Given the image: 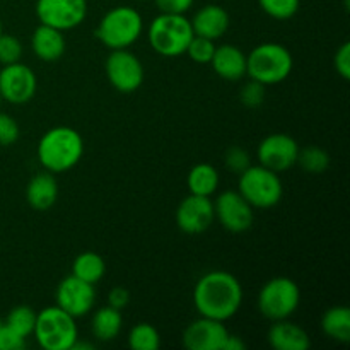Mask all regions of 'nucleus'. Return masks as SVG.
Wrapping results in <instances>:
<instances>
[{
	"mask_svg": "<svg viewBox=\"0 0 350 350\" xmlns=\"http://www.w3.org/2000/svg\"><path fill=\"white\" fill-rule=\"evenodd\" d=\"M335 68H337L338 75H340L344 81H349L350 79V43L345 41L340 48L337 50L334 58Z\"/></svg>",
	"mask_w": 350,
	"mask_h": 350,
	"instance_id": "obj_36",
	"label": "nucleus"
},
{
	"mask_svg": "<svg viewBox=\"0 0 350 350\" xmlns=\"http://www.w3.org/2000/svg\"><path fill=\"white\" fill-rule=\"evenodd\" d=\"M94 349V345L92 344H85V342H75L74 347H72L70 350H92Z\"/></svg>",
	"mask_w": 350,
	"mask_h": 350,
	"instance_id": "obj_40",
	"label": "nucleus"
},
{
	"mask_svg": "<svg viewBox=\"0 0 350 350\" xmlns=\"http://www.w3.org/2000/svg\"><path fill=\"white\" fill-rule=\"evenodd\" d=\"M27 204L34 211H48L55 205L58 198V183L53 173H38L31 178L26 188Z\"/></svg>",
	"mask_w": 350,
	"mask_h": 350,
	"instance_id": "obj_21",
	"label": "nucleus"
},
{
	"mask_svg": "<svg viewBox=\"0 0 350 350\" xmlns=\"http://www.w3.org/2000/svg\"><path fill=\"white\" fill-rule=\"evenodd\" d=\"M238 191L253 208H272L282 200L284 187L279 173L258 164L239 174Z\"/></svg>",
	"mask_w": 350,
	"mask_h": 350,
	"instance_id": "obj_7",
	"label": "nucleus"
},
{
	"mask_svg": "<svg viewBox=\"0 0 350 350\" xmlns=\"http://www.w3.org/2000/svg\"><path fill=\"white\" fill-rule=\"evenodd\" d=\"M195 0H156L159 12L163 14H187Z\"/></svg>",
	"mask_w": 350,
	"mask_h": 350,
	"instance_id": "obj_37",
	"label": "nucleus"
},
{
	"mask_svg": "<svg viewBox=\"0 0 350 350\" xmlns=\"http://www.w3.org/2000/svg\"><path fill=\"white\" fill-rule=\"evenodd\" d=\"M38 159L50 173H65L77 166L84 154L81 133L70 126H53L40 139Z\"/></svg>",
	"mask_w": 350,
	"mask_h": 350,
	"instance_id": "obj_2",
	"label": "nucleus"
},
{
	"mask_svg": "<svg viewBox=\"0 0 350 350\" xmlns=\"http://www.w3.org/2000/svg\"><path fill=\"white\" fill-rule=\"evenodd\" d=\"M55 299H57V306L62 308L65 313L74 318H82L91 313L94 306L96 289L92 284L84 282L79 277L68 275L58 284Z\"/></svg>",
	"mask_w": 350,
	"mask_h": 350,
	"instance_id": "obj_14",
	"label": "nucleus"
},
{
	"mask_svg": "<svg viewBox=\"0 0 350 350\" xmlns=\"http://www.w3.org/2000/svg\"><path fill=\"white\" fill-rule=\"evenodd\" d=\"M38 89L36 74L27 65H2L0 70V96L10 105H26L34 98Z\"/></svg>",
	"mask_w": 350,
	"mask_h": 350,
	"instance_id": "obj_12",
	"label": "nucleus"
},
{
	"mask_svg": "<svg viewBox=\"0 0 350 350\" xmlns=\"http://www.w3.org/2000/svg\"><path fill=\"white\" fill-rule=\"evenodd\" d=\"M306 173L321 174L330 166V156L327 150H323L318 146H308L304 149H299L297 154V163Z\"/></svg>",
	"mask_w": 350,
	"mask_h": 350,
	"instance_id": "obj_26",
	"label": "nucleus"
},
{
	"mask_svg": "<svg viewBox=\"0 0 350 350\" xmlns=\"http://www.w3.org/2000/svg\"><path fill=\"white\" fill-rule=\"evenodd\" d=\"M144 31L142 16L129 5L108 10L96 27V38L109 50H122L135 43Z\"/></svg>",
	"mask_w": 350,
	"mask_h": 350,
	"instance_id": "obj_5",
	"label": "nucleus"
},
{
	"mask_svg": "<svg viewBox=\"0 0 350 350\" xmlns=\"http://www.w3.org/2000/svg\"><path fill=\"white\" fill-rule=\"evenodd\" d=\"M129 345L133 350H156L161 345V335L152 325L139 323L130 330Z\"/></svg>",
	"mask_w": 350,
	"mask_h": 350,
	"instance_id": "obj_28",
	"label": "nucleus"
},
{
	"mask_svg": "<svg viewBox=\"0 0 350 350\" xmlns=\"http://www.w3.org/2000/svg\"><path fill=\"white\" fill-rule=\"evenodd\" d=\"M219 181H221L219 171L208 163H200L191 167L187 178L190 193L200 195V197H212L217 191Z\"/></svg>",
	"mask_w": 350,
	"mask_h": 350,
	"instance_id": "obj_23",
	"label": "nucleus"
},
{
	"mask_svg": "<svg viewBox=\"0 0 350 350\" xmlns=\"http://www.w3.org/2000/svg\"><path fill=\"white\" fill-rule=\"evenodd\" d=\"M258 3L263 12L279 21L291 19L299 10V0H258Z\"/></svg>",
	"mask_w": 350,
	"mask_h": 350,
	"instance_id": "obj_29",
	"label": "nucleus"
},
{
	"mask_svg": "<svg viewBox=\"0 0 350 350\" xmlns=\"http://www.w3.org/2000/svg\"><path fill=\"white\" fill-rule=\"evenodd\" d=\"M34 323H36V313L33 311V308L21 304V306H16L10 310V313L7 314V320L3 325H7L10 330L19 334L21 337L27 338L29 335H33Z\"/></svg>",
	"mask_w": 350,
	"mask_h": 350,
	"instance_id": "obj_27",
	"label": "nucleus"
},
{
	"mask_svg": "<svg viewBox=\"0 0 350 350\" xmlns=\"http://www.w3.org/2000/svg\"><path fill=\"white\" fill-rule=\"evenodd\" d=\"M297 154L299 146L296 139L287 133H270L260 142L256 150L260 164L275 173L291 170L297 163Z\"/></svg>",
	"mask_w": 350,
	"mask_h": 350,
	"instance_id": "obj_13",
	"label": "nucleus"
},
{
	"mask_svg": "<svg viewBox=\"0 0 350 350\" xmlns=\"http://www.w3.org/2000/svg\"><path fill=\"white\" fill-rule=\"evenodd\" d=\"M293 55L284 44L262 43L246 55V75L263 85L280 84L293 72Z\"/></svg>",
	"mask_w": 350,
	"mask_h": 350,
	"instance_id": "obj_3",
	"label": "nucleus"
},
{
	"mask_svg": "<svg viewBox=\"0 0 350 350\" xmlns=\"http://www.w3.org/2000/svg\"><path fill=\"white\" fill-rule=\"evenodd\" d=\"M193 304L200 317L217 321L231 320L243 304L241 282L232 273L212 270L195 284Z\"/></svg>",
	"mask_w": 350,
	"mask_h": 350,
	"instance_id": "obj_1",
	"label": "nucleus"
},
{
	"mask_svg": "<svg viewBox=\"0 0 350 350\" xmlns=\"http://www.w3.org/2000/svg\"><path fill=\"white\" fill-rule=\"evenodd\" d=\"M321 330L332 340L347 344L350 340V310L347 306L328 308L321 317Z\"/></svg>",
	"mask_w": 350,
	"mask_h": 350,
	"instance_id": "obj_24",
	"label": "nucleus"
},
{
	"mask_svg": "<svg viewBox=\"0 0 350 350\" xmlns=\"http://www.w3.org/2000/svg\"><path fill=\"white\" fill-rule=\"evenodd\" d=\"M123 327V318L118 310L105 306L92 314L91 330L99 342H111L120 335Z\"/></svg>",
	"mask_w": 350,
	"mask_h": 350,
	"instance_id": "obj_22",
	"label": "nucleus"
},
{
	"mask_svg": "<svg viewBox=\"0 0 350 350\" xmlns=\"http://www.w3.org/2000/svg\"><path fill=\"white\" fill-rule=\"evenodd\" d=\"M2 101H3V99H2V96H0V106H2Z\"/></svg>",
	"mask_w": 350,
	"mask_h": 350,
	"instance_id": "obj_42",
	"label": "nucleus"
},
{
	"mask_svg": "<svg viewBox=\"0 0 350 350\" xmlns=\"http://www.w3.org/2000/svg\"><path fill=\"white\" fill-rule=\"evenodd\" d=\"M228 335L224 321L202 317L183 332V345L188 350H222Z\"/></svg>",
	"mask_w": 350,
	"mask_h": 350,
	"instance_id": "obj_16",
	"label": "nucleus"
},
{
	"mask_svg": "<svg viewBox=\"0 0 350 350\" xmlns=\"http://www.w3.org/2000/svg\"><path fill=\"white\" fill-rule=\"evenodd\" d=\"M265 88L267 85L250 79V82H246V84L243 85L241 92H239V99H241V103L246 106V108H252V109L260 108L267 98Z\"/></svg>",
	"mask_w": 350,
	"mask_h": 350,
	"instance_id": "obj_32",
	"label": "nucleus"
},
{
	"mask_svg": "<svg viewBox=\"0 0 350 350\" xmlns=\"http://www.w3.org/2000/svg\"><path fill=\"white\" fill-rule=\"evenodd\" d=\"M215 219L229 232H246L255 222V212L239 191L228 190L219 195L214 202Z\"/></svg>",
	"mask_w": 350,
	"mask_h": 350,
	"instance_id": "obj_10",
	"label": "nucleus"
},
{
	"mask_svg": "<svg viewBox=\"0 0 350 350\" xmlns=\"http://www.w3.org/2000/svg\"><path fill=\"white\" fill-rule=\"evenodd\" d=\"M211 65L215 74L224 81L236 82L246 75V55L234 44L215 46Z\"/></svg>",
	"mask_w": 350,
	"mask_h": 350,
	"instance_id": "obj_18",
	"label": "nucleus"
},
{
	"mask_svg": "<svg viewBox=\"0 0 350 350\" xmlns=\"http://www.w3.org/2000/svg\"><path fill=\"white\" fill-rule=\"evenodd\" d=\"M190 23L197 36H204L215 41L224 36L226 31L229 29V14L224 7L208 3L195 14Z\"/></svg>",
	"mask_w": 350,
	"mask_h": 350,
	"instance_id": "obj_17",
	"label": "nucleus"
},
{
	"mask_svg": "<svg viewBox=\"0 0 350 350\" xmlns=\"http://www.w3.org/2000/svg\"><path fill=\"white\" fill-rule=\"evenodd\" d=\"M23 44L12 34H0V64L10 65L17 64L23 58Z\"/></svg>",
	"mask_w": 350,
	"mask_h": 350,
	"instance_id": "obj_31",
	"label": "nucleus"
},
{
	"mask_svg": "<svg viewBox=\"0 0 350 350\" xmlns=\"http://www.w3.org/2000/svg\"><path fill=\"white\" fill-rule=\"evenodd\" d=\"M105 260H103L101 255H98V253L94 252L81 253V255L74 260V263H72V275L79 277L81 280L92 284V286H96V284L105 277Z\"/></svg>",
	"mask_w": 350,
	"mask_h": 350,
	"instance_id": "obj_25",
	"label": "nucleus"
},
{
	"mask_svg": "<svg viewBox=\"0 0 350 350\" xmlns=\"http://www.w3.org/2000/svg\"><path fill=\"white\" fill-rule=\"evenodd\" d=\"M301 303L299 286L289 277L270 279L260 289L258 310L270 321L287 320L297 311Z\"/></svg>",
	"mask_w": 350,
	"mask_h": 350,
	"instance_id": "obj_8",
	"label": "nucleus"
},
{
	"mask_svg": "<svg viewBox=\"0 0 350 350\" xmlns=\"http://www.w3.org/2000/svg\"><path fill=\"white\" fill-rule=\"evenodd\" d=\"M105 70L109 84L123 94L135 92L142 85L144 75H146L142 62L126 48L111 50V53L106 58Z\"/></svg>",
	"mask_w": 350,
	"mask_h": 350,
	"instance_id": "obj_9",
	"label": "nucleus"
},
{
	"mask_svg": "<svg viewBox=\"0 0 350 350\" xmlns=\"http://www.w3.org/2000/svg\"><path fill=\"white\" fill-rule=\"evenodd\" d=\"M267 340L275 350H308L311 347L310 335L299 325L287 320L273 321L267 334Z\"/></svg>",
	"mask_w": 350,
	"mask_h": 350,
	"instance_id": "obj_20",
	"label": "nucleus"
},
{
	"mask_svg": "<svg viewBox=\"0 0 350 350\" xmlns=\"http://www.w3.org/2000/svg\"><path fill=\"white\" fill-rule=\"evenodd\" d=\"M26 347V338L21 337L7 325L0 327V350H23Z\"/></svg>",
	"mask_w": 350,
	"mask_h": 350,
	"instance_id": "obj_35",
	"label": "nucleus"
},
{
	"mask_svg": "<svg viewBox=\"0 0 350 350\" xmlns=\"http://www.w3.org/2000/svg\"><path fill=\"white\" fill-rule=\"evenodd\" d=\"M88 14V0H38L36 16L41 24L60 31L81 26Z\"/></svg>",
	"mask_w": 350,
	"mask_h": 350,
	"instance_id": "obj_11",
	"label": "nucleus"
},
{
	"mask_svg": "<svg viewBox=\"0 0 350 350\" xmlns=\"http://www.w3.org/2000/svg\"><path fill=\"white\" fill-rule=\"evenodd\" d=\"M65 36L64 31L40 24L31 36V50L40 60L57 62L65 53Z\"/></svg>",
	"mask_w": 350,
	"mask_h": 350,
	"instance_id": "obj_19",
	"label": "nucleus"
},
{
	"mask_svg": "<svg viewBox=\"0 0 350 350\" xmlns=\"http://www.w3.org/2000/svg\"><path fill=\"white\" fill-rule=\"evenodd\" d=\"M246 349V344L241 340L239 337H236V335H228V338H226L224 345H222V350H245Z\"/></svg>",
	"mask_w": 350,
	"mask_h": 350,
	"instance_id": "obj_39",
	"label": "nucleus"
},
{
	"mask_svg": "<svg viewBox=\"0 0 350 350\" xmlns=\"http://www.w3.org/2000/svg\"><path fill=\"white\" fill-rule=\"evenodd\" d=\"M0 327H2V320H0Z\"/></svg>",
	"mask_w": 350,
	"mask_h": 350,
	"instance_id": "obj_43",
	"label": "nucleus"
},
{
	"mask_svg": "<svg viewBox=\"0 0 350 350\" xmlns=\"http://www.w3.org/2000/svg\"><path fill=\"white\" fill-rule=\"evenodd\" d=\"M21 130L16 120L7 113H0V146L9 147L19 140Z\"/></svg>",
	"mask_w": 350,
	"mask_h": 350,
	"instance_id": "obj_34",
	"label": "nucleus"
},
{
	"mask_svg": "<svg viewBox=\"0 0 350 350\" xmlns=\"http://www.w3.org/2000/svg\"><path fill=\"white\" fill-rule=\"evenodd\" d=\"M193 27L185 14H163L154 17L147 38L156 53L174 58L187 53L188 43L193 38Z\"/></svg>",
	"mask_w": 350,
	"mask_h": 350,
	"instance_id": "obj_4",
	"label": "nucleus"
},
{
	"mask_svg": "<svg viewBox=\"0 0 350 350\" xmlns=\"http://www.w3.org/2000/svg\"><path fill=\"white\" fill-rule=\"evenodd\" d=\"M130 303V293L125 287H113L108 294V306L115 308V310L122 311L123 308L129 306Z\"/></svg>",
	"mask_w": 350,
	"mask_h": 350,
	"instance_id": "obj_38",
	"label": "nucleus"
},
{
	"mask_svg": "<svg viewBox=\"0 0 350 350\" xmlns=\"http://www.w3.org/2000/svg\"><path fill=\"white\" fill-rule=\"evenodd\" d=\"M33 335L41 349L70 350L79 340V328L75 318L55 304L36 314Z\"/></svg>",
	"mask_w": 350,
	"mask_h": 350,
	"instance_id": "obj_6",
	"label": "nucleus"
},
{
	"mask_svg": "<svg viewBox=\"0 0 350 350\" xmlns=\"http://www.w3.org/2000/svg\"><path fill=\"white\" fill-rule=\"evenodd\" d=\"M224 164L231 173L241 174L246 167L252 166V157H250L246 149H243L239 146H232L226 150Z\"/></svg>",
	"mask_w": 350,
	"mask_h": 350,
	"instance_id": "obj_33",
	"label": "nucleus"
},
{
	"mask_svg": "<svg viewBox=\"0 0 350 350\" xmlns=\"http://www.w3.org/2000/svg\"><path fill=\"white\" fill-rule=\"evenodd\" d=\"M3 33V29H2V21H0V34Z\"/></svg>",
	"mask_w": 350,
	"mask_h": 350,
	"instance_id": "obj_41",
	"label": "nucleus"
},
{
	"mask_svg": "<svg viewBox=\"0 0 350 350\" xmlns=\"http://www.w3.org/2000/svg\"><path fill=\"white\" fill-rule=\"evenodd\" d=\"M214 219V202L211 197L190 193L178 205L176 224L187 234H202L211 228Z\"/></svg>",
	"mask_w": 350,
	"mask_h": 350,
	"instance_id": "obj_15",
	"label": "nucleus"
},
{
	"mask_svg": "<svg viewBox=\"0 0 350 350\" xmlns=\"http://www.w3.org/2000/svg\"><path fill=\"white\" fill-rule=\"evenodd\" d=\"M214 41L204 36H197V34H193V38H191V41L188 43L187 48L188 57L193 62H197V64H211L212 57H214Z\"/></svg>",
	"mask_w": 350,
	"mask_h": 350,
	"instance_id": "obj_30",
	"label": "nucleus"
}]
</instances>
